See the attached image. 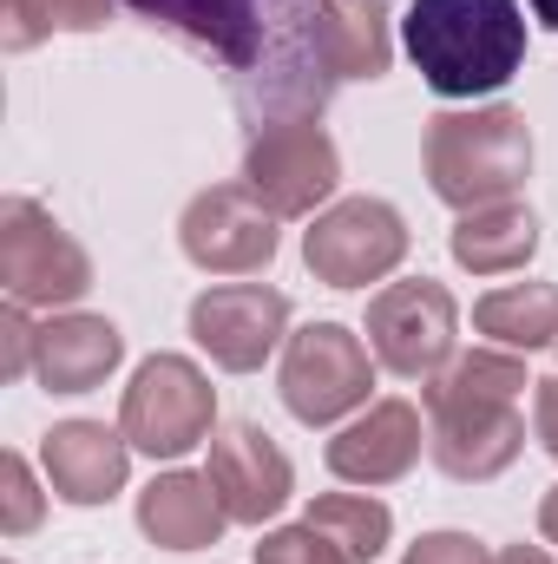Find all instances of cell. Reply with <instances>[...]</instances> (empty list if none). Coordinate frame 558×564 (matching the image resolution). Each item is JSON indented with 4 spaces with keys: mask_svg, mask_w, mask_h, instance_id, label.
<instances>
[{
    "mask_svg": "<svg viewBox=\"0 0 558 564\" xmlns=\"http://www.w3.org/2000/svg\"><path fill=\"white\" fill-rule=\"evenodd\" d=\"M401 46L440 99H480L519 79L526 13L519 0H415L401 13Z\"/></svg>",
    "mask_w": 558,
    "mask_h": 564,
    "instance_id": "cell-3",
    "label": "cell"
},
{
    "mask_svg": "<svg viewBox=\"0 0 558 564\" xmlns=\"http://www.w3.org/2000/svg\"><path fill=\"white\" fill-rule=\"evenodd\" d=\"M184 53L211 59L250 132L322 119L342 86L322 0H119Z\"/></svg>",
    "mask_w": 558,
    "mask_h": 564,
    "instance_id": "cell-1",
    "label": "cell"
},
{
    "mask_svg": "<svg viewBox=\"0 0 558 564\" xmlns=\"http://www.w3.org/2000/svg\"><path fill=\"white\" fill-rule=\"evenodd\" d=\"M420 171H427V191L453 210L506 204L533 177V126L519 106L433 112L420 132Z\"/></svg>",
    "mask_w": 558,
    "mask_h": 564,
    "instance_id": "cell-4",
    "label": "cell"
},
{
    "mask_svg": "<svg viewBox=\"0 0 558 564\" xmlns=\"http://www.w3.org/2000/svg\"><path fill=\"white\" fill-rule=\"evenodd\" d=\"M401 564H500V552H486L473 532H420Z\"/></svg>",
    "mask_w": 558,
    "mask_h": 564,
    "instance_id": "cell-24",
    "label": "cell"
},
{
    "mask_svg": "<svg viewBox=\"0 0 558 564\" xmlns=\"http://www.w3.org/2000/svg\"><path fill=\"white\" fill-rule=\"evenodd\" d=\"M408 257V224L388 197H342L302 230V263L329 289H368Z\"/></svg>",
    "mask_w": 558,
    "mask_h": 564,
    "instance_id": "cell-9",
    "label": "cell"
},
{
    "mask_svg": "<svg viewBox=\"0 0 558 564\" xmlns=\"http://www.w3.org/2000/svg\"><path fill=\"white\" fill-rule=\"evenodd\" d=\"M46 512V492L33 486V466L20 453H0V532L7 539H26Z\"/></svg>",
    "mask_w": 558,
    "mask_h": 564,
    "instance_id": "cell-22",
    "label": "cell"
},
{
    "mask_svg": "<svg viewBox=\"0 0 558 564\" xmlns=\"http://www.w3.org/2000/svg\"><path fill=\"white\" fill-rule=\"evenodd\" d=\"M368 348L395 381H433L460 355V302L433 276L388 282L368 295Z\"/></svg>",
    "mask_w": 558,
    "mask_h": 564,
    "instance_id": "cell-8",
    "label": "cell"
},
{
    "mask_svg": "<svg viewBox=\"0 0 558 564\" xmlns=\"http://www.w3.org/2000/svg\"><path fill=\"white\" fill-rule=\"evenodd\" d=\"M539 532H546V539L558 545V486L546 492V499H539Z\"/></svg>",
    "mask_w": 558,
    "mask_h": 564,
    "instance_id": "cell-28",
    "label": "cell"
},
{
    "mask_svg": "<svg viewBox=\"0 0 558 564\" xmlns=\"http://www.w3.org/2000/svg\"><path fill=\"white\" fill-rule=\"evenodd\" d=\"M473 328L493 348H513V355L558 348V282H506V289L480 295L473 302Z\"/></svg>",
    "mask_w": 558,
    "mask_h": 564,
    "instance_id": "cell-19",
    "label": "cell"
},
{
    "mask_svg": "<svg viewBox=\"0 0 558 564\" xmlns=\"http://www.w3.org/2000/svg\"><path fill=\"white\" fill-rule=\"evenodd\" d=\"M112 20V0H7L0 7V46L33 53L53 33H99Z\"/></svg>",
    "mask_w": 558,
    "mask_h": 564,
    "instance_id": "cell-21",
    "label": "cell"
},
{
    "mask_svg": "<svg viewBox=\"0 0 558 564\" xmlns=\"http://www.w3.org/2000/svg\"><path fill=\"white\" fill-rule=\"evenodd\" d=\"M289 328V295L270 282H217L191 302V341L224 368V375H257Z\"/></svg>",
    "mask_w": 558,
    "mask_h": 564,
    "instance_id": "cell-12",
    "label": "cell"
},
{
    "mask_svg": "<svg viewBox=\"0 0 558 564\" xmlns=\"http://www.w3.org/2000/svg\"><path fill=\"white\" fill-rule=\"evenodd\" d=\"M224 525H237L224 512V492L211 486V473H158L139 492V532L158 552H211L224 539Z\"/></svg>",
    "mask_w": 558,
    "mask_h": 564,
    "instance_id": "cell-16",
    "label": "cell"
},
{
    "mask_svg": "<svg viewBox=\"0 0 558 564\" xmlns=\"http://www.w3.org/2000/svg\"><path fill=\"white\" fill-rule=\"evenodd\" d=\"M375 348L342 328V322H309L282 341V368H277V394L282 408L302 426H335L342 414L368 408L375 388Z\"/></svg>",
    "mask_w": 558,
    "mask_h": 564,
    "instance_id": "cell-5",
    "label": "cell"
},
{
    "mask_svg": "<svg viewBox=\"0 0 558 564\" xmlns=\"http://www.w3.org/2000/svg\"><path fill=\"white\" fill-rule=\"evenodd\" d=\"M0 289L20 308H73L93 289V257L33 197L0 204Z\"/></svg>",
    "mask_w": 558,
    "mask_h": 564,
    "instance_id": "cell-7",
    "label": "cell"
},
{
    "mask_svg": "<svg viewBox=\"0 0 558 564\" xmlns=\"http://www.w3.org/2000/svg\"><path fill=\"white\" fill-rule=\"evenodd\" d=\"M119 433L144 459H184L217 433V388L191 355H151L139 361L126 401H119Z\"/></svg>",
    "mask_w": 558,
    "mask_h": 564,
    "instance_id": "cell-6",
    "label": "cell"
},
{
    "mask_svg": "<svg viewBox=\"0 0 558 564\" xmlns=\"http://www.w3.org/2000/svg\"><path fill=\"white\" fill-rule=\"evenodd\" d=\"M500 564H558V558H552V552H539V545H506Z\"/></svg>",
    "mask_w": 558,
    "mask_h": 564,
    "instance_id": "cell-27",
    "label": "cell"
},
{
    "mask_svg": "<svg viewBox=\"0 0 558 564\" xmlns=\"http://www.w3.org/2000/svg\"><path fill=\"white\" fill-rule=\"evenodd\" d=\"M420 446H427L420 408L395 394V401H368L355 421L322 446V459H329V473L342 486H395V479L415 473Z\"/></svg>",
    "mask_w": 558,
    "mask_h": 564,
    "instance_id": "cell-14",
    "label": "cell"
},
{
    "mask_svg": "<svg viewBox=\"0 0 558 564\" xmlns=\"http://www.w3.org/2000/svg\"><path fill=\"white\" fill-rule=\"evenodd\" d=\"M277 224L250 184H211L184 204L178 217V250L204 270V276H257L277 263Z\"/></svg>",
    "mask_w": 558,
    "mask_h": 564,
    "instance_id": "cell-11",
    "label": "cell"
},
{
    "mask_svg": "<svg viewBox=\"0 0 558 564\" xmlns=\"http://www.w3.org/2000/svg\"><path fill=\"white\" fill-rule=\"evenodd\" d=\"M526 388H533L526 355H513V348H466L433 381H420L433 466L460 486L500 479L526 446V414H519Z\"/></svg>",
    "mask_w": 558,
    "mask_h": 564,
    "instance_id": "cell-2",
    "label": "cell"
},
{
    "mask_svg": "<svg viewBox=\"0 0 558 564\" xmlns=\"http://www.w3.org/2000/svg\"><path fill=\"white\" fill-rule=\"evenodd\" d=\"M533 433H539V446L558 459V375L533 381Z\"/></svg>",
    "mask_w": 558,
    "mask_h": 564,
    "instance_id": "cell-26",
    "label": "cell"
},
{
    "mask_svg": "<svg viewBox=\"0 0 558 564\" xmlns=\"http://www.w3.org/2000/svg\"><path fill=\"white\" fill-rule=\"evenodd\" d=\"M453 263L473 276H513L539 257V217L526 204H486V210H460L453 237H447Z\"/></svg>",
    "mask_w": 558,
    "mask_h": 564,
    "instance_id": "cell-18",
    "label": "cell"
},
{
    "mask_svg": "<svg viewBox=\"0 0 558 564\" xmlns=\"http://www.w3.org/2000/svg\"><path fill=\"white\" fill-rule=\"evenodd\" d=\"M526 7H533V20H539V26H552V33H558V0H526Z\"/></svg>",
    "mask_w": 558,
    "mask_h": 564,
    "instance_id": "cell-29",
    "label": "cell"
},
{
    "mask_svg": "<svg viewBox=\"0 0 558 564\" xmlns=\"http://www.w3.org/2000/svg\"><path fill=\"white\" fill-rule=\"evenodd\" d=\"M257 564H355V558H348L329 532H315V525L302 519V525H277V532H264Z\"/></svg>",
    "mask_w": 558,
    "mask_h": 564,
    "instance_id": "cell-23",
    "label": "cell"
},
{
    "mask_svg": "<svg viewBox=\"0 0 558 564\" xmlns=\"http://www.w3.org/2000/svg\"><path fill=\"white\" fill-rule=\"evenodd\" d=\"M40 466H46L53 499H66V506H106V499L126 492L132 440L106 421H60L40 440Z\"/></svg>",
    "mask_w": 558,
    "mask_h": 564,
    "instance_id": "cell-15",
    "label": "cell"
},
{
    "mask_svg": "<svg viewBox=\"0 0 558 564\" xmlns=\"http://www.w3.org/2000/svg\"><path fill=\"white\" fill-rule=\"evenodd\" d=\"M33 341H40V322H26L20 302H7L0 308V381L33 375Z\"/></svg>",
    "mask_w": 558,
    "mask_h": 564,
    "instance_id": "cell-25",
    "label": "cell"
},
{
    "mask_svg": "<svg viewBox=\"0 0 558 564\" xmlns=\"http://www.w3.org/2000/svg\"><path fill=\"white\" fill-rule=\"evenodd\" d=\"M244 184L270 217H322V204L342 184V151L315 119L264 126L244 144Z\"/></svg>",
    "mask_w": 558,
    "mask_h": 564,
    "instance_id": "cell-10",
    "label": "cell"
},
{
    "mask_svg": "<svg viewBox=\"0 0 558 564\" xmlns=\"http://www.w3.org/2000/svg\"><path fill=\"white\" fill-rule=\"evenodd\" d=\"M126 361V335L106 315H53L33 341V381L46 394H93Z\"/></svg>",
    "mask_w": 558,
    "mask_h": 564,
    "instance_id": "cell-17",
    "label": "cell"
},
{
    "mask_svg": "<svg viewBox=\"0 0 558 564\" xmlns=\"http://www.w3.org/2000/svg\"><path fill=\"white\" fill-rule=\"evenodd\" d=\"M302 519L315 532H329L355 564H375L388 552V539H395V512L382 499H368V492H322V499H309Z\"/></svg>",
    "mask_w": 558,
    "mask_h": 564,
    "instance_id": "cell-20",
    "label": "cell"
},
{
    "mask_svg": "<svg viewBox=\"0 0 558 564\" xmlns=\"http://www.w3.org/2000/svg\"><path fill=\"white\" fill-rule=\"evenodd\" d=\"M204 473H211V486L224 492V512H230L237 525L277 519L282 506H289V492H296L289 453H282L257 421L217 426V433H211V466H204Z\"/></svg>",
    "mask_w": 558,
    "mask_h": 564,
    "instance_id": "cell-13",
    "label": "cell"
}]
</instances>
